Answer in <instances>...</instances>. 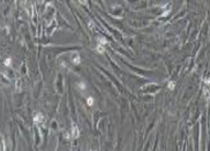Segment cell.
I'll return each mask as SVG.
<instances>
[{"label":"cell","instance_id":"cell-1","mask_svg":"<svg viewBox=\"0 0 210 151\" xmlns=\"http://www.w3.org/2000/svg\"><path fill=\"white\" fill-rule=\"evenodd\" d=\"M80 135V129L79 127L76 126V124H72V137L73 138H77Z\"/></svg>","mask_w":210,"mask_h":151},{"label":"cell","instance_id":"cell-2","mask_svg":"<svg viewBox=\"0 0 210 151\" xmlns=\"http://www.w3.org/2000/svg\"><path fill=\"white\" fill-rule=\"evenodd\" d=\"M35 122L37 124H44V115L42 113H37L35 115Z\"/></svg>","mask_w":210,"mask_h":151},{"label":"cell","instance_id":"cell-3","mask_svg":"<svg viewBox=\"0 0 210 151\" xmlns=\"http://www.w3.org/2000/svg\"><path fill=\"white\" fill-rule=\"evenodd\" d=\"M72 61L74 62V65H79L81 62V58H80V54L77 52H74L72 55Z\"/></svg>","mask_w":210,"mask_h":151},{"label":"cell","instance_id":"cell-4","mask_svg":"<svg viewBox=\"0 0 210 151\" xmlns=\"http://www.w3.org/2000/svg\"><path fill=\"white\" fill-rule=\"evenodd\" d=\"M97 51L99 53H104V45H101V44L97 45Z\"/></svg>","mask_w":210,"mask_h":151},{"label":"cell","instance_id":"cell-5","mask_svg":"<svg viewBox=\"0 0 210 151\" xmlns=\"http://www.w3.org/2000/svg\"><path fill=\"white\" fill-rule=\"evenodd\" d=\"M107 43V40L105 39V38H99L98 39V44H101V45H105Z\"/></svg>","mask_w":210,"mask_h":151},{"label":"cell","instance_id":"cell-6","mask_svg":"<svg viewBox=\"0 0 210 151\" xmlns=\"http://www.w3.org/2000/svg\"><path fill=\"white\" fill-rule=\"evenodd\" d=\"M87 103H88V105H89V106H92V105H94V98L89 97L88 98V100H87Z\"/></svg>","mask_w":210,"mask_h":151},{"label":"cell","instance_id":"cell-7","mask_svg":"<svg viewBox=\"0 0 210 151\" xmlns=\"http://www.w3.org/2000/svg\"><path fill=\"white\" fill-rule=\"evenodd\" d=\"M169 88H170V89H173V88H174V83H173V82H170V83H169Z\"/></svg>","mask_w":210,"mask_h":151},{"label":"cell","instance_id":"cell-8","mask_svg":"<svg viewBox=\"0 0 210 151\" xmlns=\"http://www.w3.org/2000/svg\"><path fill=\"white\" fill-rule=\"evenodd\" d=\"M5 65H6V66L10 65V59H6V61H5Z\"/></svg>","mask_w":210,"mask_h":151},{"label":"cell","instance_id":"cell-9","mask_svg":"<svg viewBox=\"0 0 210 151\" xmlns=\"http://www.w3.org/2000/svg\"><path fill=\"white\" fill-rule=\"evenodd\" d=\"M79 1H80V4H82V5L87 4V0H79Z\"/></svg>","mask_w":210,"mask_h":151}]
</instances>
